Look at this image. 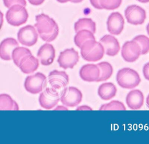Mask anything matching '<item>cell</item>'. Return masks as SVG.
I'll return each instance as SVG.
<instances>
[{"label":"cell","mask_w":149,"mask_h":144,"mask_svg":"<svg viewBox=\"0 0 149 144\" xmlns=\"http://www.w3.org/2000/svg\"><path fill=\"white\" fill-rule=\"evenodd\" d=\"M36 21L34 27L43 41L51 42L57 37L59 27L54 19L46 14L41 13L36 16Z\"/></svg>","instance_id":"1"},{"label":"cell","mask_w":149,"mask_h":144,"mask_svg":"<svg viewBox=\"0 0 149 144\" xmlns=\"http://www.w3.org/2000/svg\"><path fill=\"white\" fill-rule=\"evenodd\" d=\"M80 48L81 57L88 62L98 61L101 59L105 54L102 45L95 40H87Z\"/></svg>","instance_id":"2"},{"label":"cell","mask_w":149,"mask_h":144,"mask_svg":"<svg viewBox=\"0 0 149 144\" xmlns=\"http://www.w3.org/2000/svg\"><path fill=\"white\" fill-rule=\"evenodd\" d=\"M116 81L122 88L131 89L139 85L141 79L139 74L135 70L130 68H123L118 71Z\"/></svg>","instance_id":"3"},{"label":"cell","mask_w":149,"mask_h":144,"mask_svg":"<svg viewBox=\"0 0 149 144\" xmlns=\"http://www.w3.org/2000/svg\"><path fill=\"white\" fill-rule=\"evenodd\" d=\"M5 17L9 24L13 26H19L27 22L29 14L25 6L16 4L9 8Z\"/></svg>","instance_id":"4"},{"label":"cell","mask_w":149,"mask_h":144,"mask_svg":"<svg viewBox=\"0 0 149 144\" xmlns=\"http://www.w3.org/2000/svg\"><path fill=\"white\" fill-rule=\"evenodd\" d=\"M82 99L81 92L73 86L66 87L60 93V101L66 107H76L81 103Z\"/></svg>","instance_id":"5"},{"label":"cell","mask_w":149,"mask_h":144,"mask_svg":"<svg viewBox=\"0 0 149 144\" xmlns=\"http://www.w3.org/2000/svg\"><path fill=\"white\" fill-rule=\"evenodd\" d=\"M47 85V78L41 72L26 77L24 86L25 89L31 94H37L42 92Z\"/></svg>","instance_id":"6"},{"label":"cell","mask_w":149,"mask_h":144,"mask_svg":"<svg viewBox=\"0 0 149 144\" xmlns=\"http://www.w3.org/2000/svg\"><path fill=\"white\" fill-rule=\"evenodd\" d=\"M38 100L41 107L47 110L52 109L59 101L60 93L52 87H47L40 93Z\"/></svg>","instance_id":"7"},{"label":"cell","mask_w":149,"mask_h":144,"mask_svg":"<svg viewBox=\"0 0 149 144\" xmlns=\"http://www.w3.org/2000/svg\"><path fill=\"white\" fill-rule=\"evenodd\" d=\"M125 16L129 23L133 25H140L144 22L146 19V12L140 6L131 5L125 10Z\"/></svg>","instance_id":"8"},{"label":"cell","mask_w":149,"mask_h":144,"mask_svg":"<svg viewBox=\"0 0 149 144\" xmlns=\"http://www.w3.org/2000/svg\"><path fill=\"white\" fill-rule=\"evenodd\" d=\"M17 37L20 44L30 47L34 45L37 42L38 34L34 26L27 25L19 29Z\"/></svg>","instance_id":"9"},{"label":"cell","mask_w":149,"mask_h":144,"mask_svg":"<svg viewBox=\"0 0 149 144\" xmlns=\"http://www.w3.org/2000/svg\"><path fill=\"white\" fill-rule=\"evenodd\" d=\"M79 60V53L73 48H67L61 52L57 62L61 68L66 69H72Z\"/></svg>","instance_id":"10"},{"label":"cell","mask_w":149,"mask_h":144,"mask_svg":"<svg viewBox=\"0 0 149 144\" xmlns=\"http://www.w3.org/2000/svg\"><path fill=\"white\" fill-rule=\"evenodd\" d=\"M141 55V48L134 40L126 41L122 47L121 55L127 62L136 61Z\"/></svg>","instance_id":"11"},{"label":"cell","mask_w":149,"mask_h":144,"mask_svg":"<svg viewBox=\"0 0 149 144\" xmlns=\"http://www.w3.org/2000/svg\"><path fill=\"white\" fill-rule=\"evenodd\" d=\"M125 20L123 16L118 12H114L108 16L107 26L108 32L112 35L120 34L124 29Z\"/></svg>","instance_id":"12"},{"label":"cell","mask_w":149,"mask_h":144,"mask_svg":"<svg viewBox=\"0 0 149 144\" xmlns=\"http://www.w3.org/2000/svg\"><path fill=\"white\" fill-rule=\"evenodd\" d=\"M48 78L50 86L58 90H62L69 83V76L65 71L54 70L49 72Z\"/></svg>","instance_id":"13"},{"label":"cell","mask_w":149,"mask_h":144,"mask_svg":"<svg viewBox=\"0 0 149 144\" xmlns=\"http://www.w3.org/2000/svg\"><path fill=\"white\" fill-rule=\"evenodd\" d=\"M100 42L102 45L106 55L113 57L119 53L120 44L114 36L110 34L104 35L100 38Z\"/></svg>","instance_id":"14"},{"label":"cell","mask_w":149,"mask_h":144,"mask_svg":"<svg viewBox=\"0 0 149 144\" xmlns=\"http://www.w3.org/2000/svg\"><path fill=\"white\" fill-rule=\"evenodd\" d=\"M37 55L41 64L42 65L48 66L54 62L55 57V50L52 44L45 43L40 47Z\"/></svg>","instance_id":"15"},{"label":"cell","mask_w":149,"mask_h":144,"mask_svg":"<svg viewBox=\"0 0 149 144\" xmlns=\"http://www.w3.org/2000/svg\"><path fill=\"white\" fill-rule=\"evenodd\" d=\"M79 75L82 80L88 82H97L100 76V69L97 65L87 64L80 69Z\"/></svg>","instance_id":"16"},{"label":"cell","mask_w":149,"mask_h":144,"mask_svg":"<svg viewBox=\"0 0 149 144\" xmlns=\"http://www.w3.org/2000/svg\"><path fill=\"white\" fill-rule=\"evenodd\" d=\"M144 94L139 89L130 90L126 97V103L128 107L132 110L140 109L144 104Z\"/></svg>","instance_id":"17"},{"label":"cell","mask_w":149,"mask_h":144,"mask_svg":"<svg viewBox=\"0 0 149 144\" xmlns=\"http://www.w3.org/2000/svg\"><path fill=\"white\" fill-rule=\"evenodd\" d=\"M18 46L19 43L15 38H5L0 43V58L5 61L10 60L13 50Z\"/></svg>","instance_id":"18"},{"label":"cell","mask_w":149,"mask_h":144,"mask_svg":"<svg viewBox=\"0 0 149 144\" xmlns=\"http://www.w3.org/2000/svg\"><path fill=\"white\" fill-rule=\"evenodd\" d=\"M38 66V59L36 58L31 54H29L22 59L19 67L23 73L28 74L36 71Z\"/></svg>","instance_id":"19"},{"label":"cell","mask_w":149,"mask_h":144,"mask_svg":"<svg viewBox=\"0 0 149 144\" xmlns=\"http://www.w3.org/2000/svg\"><path fill=\"white\" fill-rule=\"evenodd\" d=\"M117 89L111 82L102 83L98 89V94L104 100H109L114 97L116 94Z\"/></svg>","instance_id":"20"},{"label":"cell","mask_w":149,"mask_h":144,"mask_svg":"<svg viewBox=\"0 0 149 144\" xmlns=\"http://www.w3.org/2000/svg\"><path fill=\"white\" fill-rule=\"evenodd\" d=\"M74 29L76 33L80 30L86 29L91 31L93 33L96 31V24L90 18L83 17L79 19L74 24Z\"/></svg>","instance_id":"21"},{"label":"cell","mask_w":149,"mask_h":144,"mask_svg":"<svg viewBox=\"0 0 149 144\" xmlns=\"http://www.w3.org/2000/svg\"><path fill=\"white\" fill-rule=\"evenodd\" d=\"M100 69V76L97 82H104L108 80L113 73V68L108 62L103 61L97 64Z\"/></svg>","instance_id":"22"},{"label":"cell","mask_w":149,"mask_h":144,"mask_svg":"<svg viewBox=\"0 0 149 144\" xmlns=\"http://www.w3.org/2000/svg\"><path fill=\"white\" fill-rule=\"evenodd\" d=\"M17 103L7 94H0V110H18Z\"/></svg>","instance_id":"23"},{"label":"cell","mask_w":149,"mask_h":144,"mask_svg":"<svg viewBox=\"0 0 149 144\" xmlns=\"http://www.w3.org/2000/svg\"><path fill=\"white\" fill-rule=\"evenodd\" d=\"M88 40H95V38L94 33L86 29H83L77 31L74 37V42L76 45L79 48L85 41Z\"/></svg>","instance_id":"24"},{"label":"cell","mask_w":149,"mask_h":144,"mask_svg":"<svg viewBox=\"0 0 149 144\" xmlns=\"http://www.w3.org/2000/svg\"><path fill=\"white\" fill-rule=\"evenodd\" d=\"M31 54L30 50L26 47H17L12 51V59L14 64L19 67L20 62L22 59L26 55Z\"/></svg>","instance_id":"25"},{"label":"cell","mask_w":149,"mask_h":144,"mask_svg":"<svg viewBox=\"0 0 149 144\" xmlns=\"http://www.w3.org/2000/svg\"><path fill=\"white\" fill-rule=\"evenodd\" d=\"M141 48V55H145L149 52V38L145 35H138L133 39Z\"/></svg>","instance_id":"26"},{"label":"cell","mask_w":149,"mask_h":144,"mask_svg":"<svg viewBox=\"0 0 149 144\" xmlns=\"http://www.w3.org/2000/svg\"><path fill=\"white\" fill-rule=\"evenodd\" d=\"M126 108L123 103L118 100H112L111 102L102 104L100 110H126Z\"/></svg>","instance_id":"27"},{"label":"cell","mask_w":149,"mask_h":144,"mask_svg":"<svg viewBox=\"0 0 149 144\" xmlns=\"http://www.w3.org/2000/svg\"><path fill=\"white\" fill-rule=\"evenodd\" d=\"M102 8L107 10H114L118 8L122 3V0H99Z\"/></svg>","instance_id":"28"},{"label":"cell","mask_w":149,"mask_h":144,"mask_svg":"<svg viewBox=\"0 0 149 144\" xmlns=\"http://www.w3.org/2000/svg\"><path fill=\"white\" fill-rule=\"evenodd\" d=\"M3 4L5 7L9 8L11 6L16 4L21 5L23 6L26 5V0H3Z\"/></svg>","instance_id":"29"},{"label":"cell","mask_w":149,"mask_h":144,"mask_svg":"<svg viewBox=\"0 0 149 144\" xmlns=\"http://www.w3.org/2000/svg\"><path fill=\"white\" fill-rule=\"evenodd\" d=\"M143 73L145 79L149 80V62L145 64L143 66Z\"/></svg>","instance_id":"30"},{"label":"cell","mask_w":149,"mask_h":144,"mask_svg":"<svg viewBox=\"0 0 149 144\" xmlns=\"http://www.w3.org/2000/svg\"><path fill=\"white\" fill-rule=\"evenodd\" d=\"M91 4L92 6L97 9H102V8L101 7L100 3V1L99 0H90Z\"/></svg>","instance_id":"31"},{"label":"cell","mask_w":149,"mask_h":144,"mask_svg":"<svg viewBox=\"0 0 149 144\" xmlns=\"http://www.w3.org/2000/svg\"><path fill=\"white\" fill-rule=\"evenodd\" d=\"M45 0H28L30 3L34 6H38L41 5Z\"/></svg>","instance_id":"32"},{"label":"cell","mask_w":149,"mask_h":144,"mask_svg":"<svg viewBox=\"0 0 149 144\" xmlns=\"http://www.w3.org/2000/svg\"><path fill=\"white\" fill-rule=\"evenodd\" d=\"M76 110H92V108L88 106L83 105L76 108Z\"/></svg>","instance_id":"33"},{"label":"cell","mask_w":149,"mask_h":144,"mask_svg":"<svg viewBox=\"0 0 149 144\" xmlns=\"http://www.w3.org/2000/svg\"><path fill=\"white\" fill-rule=\"evenodd\" d=\"M3 22V14L0 10V29H1V27L2 26Z\"/></svg>","instance_id":"34"},{"label":"cell","mask_w":149,"mask_h":144,"mask_svg":"<svg viewBox=\"0 0 149 144\" xmlns=\"http://www.w3.org/2000/svg\"><path fill=\"white\" fill-rule=\"evenodd\" d=\"M68 110V108L65 106H59L54 109V110Z\"/></svg>","instance_id":"35"},{"label":"cell","mask_w":149,"mask_h":144,"mask_svg":"<svg viewBox=\"0 0 149 144\" xmlns=\"http://www.w3.org/2000/svg\"><path fill=\"white\" fill-rule=\"evenodd\" d=\"M146 104H147L148 108H149V94H148V96L146 97Z\"/></svg>","instance_id":"36"},{"label":"cell","mask_w":149,"mask_h":144,"mask_svg":"<svg viewBox=\"0 0 149 144\" xmlns=\"http://www.w3.org/2000/svg\"><path fill=\"white\" fill-rule=\"evenodd\" d=\"M58 2H60V3H65L67 2H69L71 1V0H56Z\"/></svg>","instance_id":"37"},{"label":"cell","mask_w":149,"mask_h":144,"mask_svg":"<svg viewBox=\"0 0 149 144\" xmlns=\"http://www.w3.org/2000/svg\"><path fill=\"white\" fill-rule=\"evenodd\" d=\"M83 1V0H71L70 2H72L73 3H79V2H81Z\"/></svg>","instance_id":"38"},{"label":"cell","mask_w":149,"mask_h":144,"mask_svg":"<svg viewBox=\"0 0 149 144\" xmlns=\"http://www.w3.org/2000/svg\"><path fill=\"white\" fill-rule=\"evenodd\" d=\"M137 1H139L140 2H142V3H147V2H149V0H137Z\"/></svg>","instance_id":"39"},{"label":"cell","mask_w":149,"mask_h":144,"mask_svg":"<svg viewBox=\"0 0 149 144\" xmlns=\"http://www.w3.org/2000/svg\"><path fill=\"white\" fill-rule=\"evenodd\" d=\"M146 30H147V32L148 35L149 36V23L147 24V26H146Z\"/></svg>","instance_id":"40"}]
</instances>
